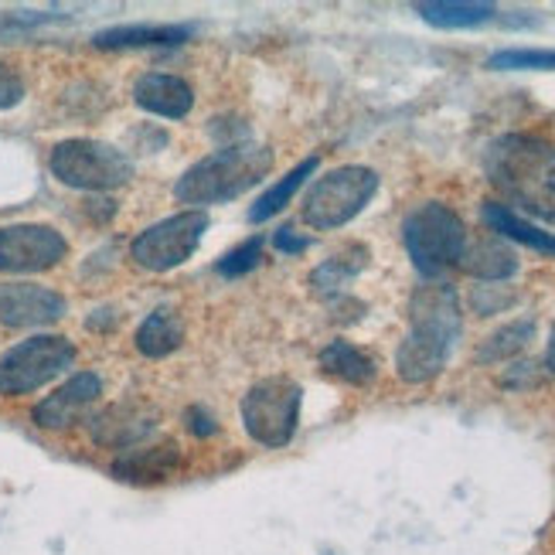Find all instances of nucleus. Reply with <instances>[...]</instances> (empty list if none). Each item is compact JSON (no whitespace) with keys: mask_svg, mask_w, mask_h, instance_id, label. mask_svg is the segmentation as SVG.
Instances as JSON below:
<instances>
[{"mask_svg":"<svg viewBox=\"0 0 555 555\" xmlns=\"http://www.w3.org/2000/svg\"><path fill=\"white\" fill-rule=\"evenodd\" d=\"M409 334L396 351V375L409 385L437 378L461 334V304L450 286H423L409 304Z\"/></svg>","mask_w":555,"mask_h":555,"instance_id":"f257e3e1","label":"nucleus"},{"mask_svg":"<svg viewBox=\"0 0 555 555\" xmlns=\"http://www.w3.org/2000/svg\"><path fill=\"white\" fill-rule=\"evenodd\" d=\"M485 171L504 198L555 222V147L539 137L508 133L485 154Z\"/></svg>","mask_w":555,"mask_h":555,"instance_id":"f03ea898","label":"nucleus"},{"mask_svg":"<svg viewBox=\"0 0 555 555\" xmlns=\"http://www.w3.org/2000/svg\"><path fill=\"white\" fill-rule=\"evenodd\" d=\"M270 167H273V151L262 147V143H249V140L225 143L222 151H215L188 167L175 184V198L181 205H195V211H202V205L232 202L267 178Z\"/></svg>","mask_w":555,"mask_h":555,"instance_id":"7ed1b4c3","label":"nucleus"},{"mask_svg":"<svg viewBox=\"0 0 555 555\" xmlns=\"http://www.w3.org/2000/svg\"><path fill=\"white\" fill-rule=\"evenodd\" d=\"M402 243L409 259H413V267L423 276L437 280L461 262L467 246V225L450 205L426 202L416 211H409V219L402 225Z\"/></svg>","mask_w":555,"mask_h":555,"instance_id":"20e7f679","label":"nucleus"},{"mask_svg":"<svg viewBox=\"0 0 555 555\" xmlns=\"http://www.w3.org/2000/svg\"><path fill=\"white\" fill-rule=\"evenodd\" d=\"M300 402H304V389L294 378L270 375V378L256 382L243 396V405H238L249 440L259 447H270V450L286 447L297 437Z\"/></svg>","mask_w":555,"mask_h":555,"instance_id":"39448f33","label":"nucleus"},{"mask_svg":"<svg viewBox=\"0 0 555 555\" xmlns=\"http://www.w3.org/2000/svg\"><path fill=\"white\" fill-rule=\"evenodd\" d=\"M378 191V175L372 167L345 164L334 167L324 178L313 181V188L304 198V222L318 232H331L348 225L354 215H361Z\"/></svg>","mask_w":555,"mask_h":555,"instance_id":"423d86ee","label":"nucleus"},{"mask_svg":"<svg viewBox=\"0 0 555 555\" xmlns=\"http://www.w3.org/2000/svg\"><path fill=\"white\" fill-rule=\"evenodd\" d=\"M52 175L79 191H113L124 188L133 178V164L124 151L103 140H62L48 157Z\"/></svg>","mask_w":555,"mask_h":555,"instance_id":"0eeeda50","label":"nucleus"},{"mask_svg":"<svg viewBox=\"0 0 555 555\" xmlns=\"http://www.w3.org/2000/svg\"><path fill=\"white\" fill-rule=\"evenodd\" d=\"M76 361V348L62 334H38L0 354V396H28L59 378Z\"/></svg>","mask_w":555,"mask_h":555,"instance_id":"6e6552de","label":"nucleus"},{"mask_svg":"<svg viewBox=\"0 0 555 555\" xmlns=\"http://www.w3.org/2000/svg\"><path fill=\"white\" fill-rule=\"evenodd\" d=\"M208 232V215L205 211H178L171 219H164L151 229H143L133 246L130 256L140 270H151V273H167V270H178L184 262L195 256L202 235Z\"/></svg>","mask_w":555,"mask_h":555,"instance_id":"1a4fd4ad","label":"nucleus"},{"mask_svg":"<svg viewBox=\"0 0 555 555\" xmlns=\"http://www.w3.org/2000/svg\"><path fill=\"white\" fill-rule=\"evenodd\" d=\"M68 253L65 235L52 225L0 229V273H44Z\"/></svg>","mask_w":555,"mask_h":555,"instance_id":"9d476101","label":"nucleus"},{"mask_svg":"<svg viewBox=\"0 0 555 555\" xmlns=\"http://www.w3.org/2000/svg\"><path fill=\"white\" fill-rule=\"evenodd\" d=\"M65 318V297L38 283H0V324L44 327Z\"/></svg>","mask_w":555,"mask_h":555,"instance_id":"9b49d317","label":"nucleus"},{"mask_svg":"<svg viewBox=\"0 0 555 555\" xmlns=\"http://www.w3.org/2000/svg\"><path fill=\"white\" fill-rule=\"evenodd\" d=\"M100 396H103V382H100V375L79 372V375H72L59 392H52L48 399H41V402L35 405L31 420H35L41 429H68V426H76L95 402H100Z\"/></svg>","mask_w":555,"mask_h":555,"instance_id":"f8f14e48","label":"nucleus"},{"mask_svg":"<svg viewBox=\"0 0 555 555\" xmlns=\"http://www.w3.org/2000/svg\"><path fill=\"white\" fill-rule=\"evenodd\" d=\"M154 426H157V409L143 402H116L92 420V440L100 447L130 450L140 440H147Z\"/></svg>","mask_w":555,"mask_h":555,"instance_id":"ddd939ff","label":"nucleus"},{"mask_svg":"<svg viewBox=\"0 0 555 555\" xmlns=\"http://www.w3.org/2000/svg\"><path fill=\"white\" fill-rule=\"evenodd\" d=\"M181 467V450L175 440H160L147 447H130L113 461V477L127 485H164Z\"/></svg>","mask_w":555,"mask_h":555,"instance_id":"4468645a","label":"nucleus"},{"mask_svg":"<svg viewBox=\"0 0 555 555\" xmlns=\"http://www.w3.org/2000/svg\"><path fill=\"white\" fill-rule=\"evenodd\" d=\"M133 103L143 113H154L164 119H184L191 106H195V89L178 76H167V72H147L133 86Z\"/></svg>","mask_w":555,"mask_h":555,"instance_id":"2eb2a0df","label":"nucleus"},{"mask_svg":"<svg viewBox=\"0 0 555 555\" xmlns=\"http://www.w3.org/2000/svg\"><path fill=\"white\" fill-rule=\"evenodd\" d=\"M195 35V24H119L92 35V44L103 52H119V48H178Z\"/></svg>","mask_w":555,"mask_h":555,"instance_id":"dca6fc26","label":"nucleus"},{"mask_svg":"<svg viewBox=\"0 0 555 555\" xmlns=\"http://www.w3.org/2000/svg\"><path fill=\"white\" fill-rule=\"evenodd\" d=\"M456 267L477 280L494 283V280H508L518 273V256L512 253V246H504L501 235H485V238H474V243L467 238L464 256Z\"/></svg>","mask_w":555,"mask_h":555,"instance_id":"f3484780","label":"nucleus"},{"mask_svg":"<svg viewBox=\"0 0 555 555\" xmlns=\"http://www.w3.org/2000/svg\"><path fill=\"white\" fill-rule=\"evenodd\" d=\"M480 215H485V222L494 235L501 238H512V243H521L528 249H535L542 256H555V235L552 232H542L539 225L525 222L521 215H515L508 205L501 202H485V208H480Z\"/></svg>","mask_w":555,"mask_h":555,"instance_id":"a211bd4d","label":"nucleus"},{"mask_svg":"<svg viewBox=\"0 0 555 555\" xmlns=\"http://www.w3.org/2000/svg\"><path fill=\"white\" fill-rule=\"evenodd\" d=\"M184 345V324L171 307H160L137 327V351L143 358H167Z\"/></svg>","mask_w":555,"mask_h":555,"instance_id":"6ab92c4d","label":"nucleus"},{"mask_svg":"<svg viewBox=\"0 0 555 555\" xmlns=\"http://www.w3.org/2000/svg\"><path fill=\"white\" fill-rule=\"evenodd\" d=\"M369 249L365 246H348L341 253H334L331 259H324L318 270L310 273V289L318 297H334L341 294V289L369 267Z\"/></svg>","mask_w":555,"mask_h":555,"instance_id":"aec40b11","label":"nucleus"},{"mask_svg":"<svg viewBox=\"0 0 555 555\" xmlns=\"http://www.w3.org/2000/svg\"><path fill=\"white\" fill-rule=\"evenodd\" d=\"M321 369L337 378V382H348V385H372L378 375V365L369 351L354 348L351 341H331L321 351Z\"/></svg>","mask_w":555,"mask_h":555,"instance_id":"412c9836","label":"nucleus"},{"mask_svg":"<svg viewBox=\"0 0 555 555\" xmlns=\"http://www.w3.org/2000/svg\"><path fill=\"white\" fill-rule=\"evenodd\" d=\"M416 11L423 14L426 24L433 28H477L498 14L494 4H480V0H429V4H416Z\"/></svg>","mask_w":555,"mask_h":555,"instance_id":"4be33fe9","label":"nucleus"},{"mask_svg":"<svg viewBox=\"0 0 555 555\" xmlns=\"http://www.w3.org/2000/svg\"><path fill=\"white\" fill-rule=\"evenodd\" d=\"M313 171H318V157H307L289 175H283L276 184H270L267 191H262V198L249 208V222H267V219H273V215H280L289 205V198H294L297 191L307 184V178Z\"/></svg>","mask_w":555,"mask_h":555,"instance_id":"5701e85b","label":"nucleus"},{"mask_svg":"<svg viewBox=\"0 0 555 555\" xmlns=\"http://www.w3.org/2000/svg\"><path fill=\"white\" fill-rule=\"evenodd\" d=\"M535 337V321L525 318V321H512L508 327L494 331L485 345L477 348V361L480 365H491V361H508L518 351H525V345Z\"/></svg>","mask_w":555,"mask_h":555,"instance_id":"b1692460","label":"nucleus"},{"mask_svg":"<svg viewBox=\"0 0 555 555\" xmlns=\"http://www.w3.org/2000/svg\"><path fill=\"white\" fill-rule=\"evenodd\" d=\"M262 249H267L262 235H253V238H246L243 246H235L232 253H225L219 262H215V270H219V276H225V280L246 276V273H253L262 262Z\"/></svg>","mask_w":555,"mask_h":555,"instance_id":"393cba45","label":"nucleus"},{"mask_svg":"<svg viewBox=\"0 0 555 555\" xmlns=\"http://www.w3.org/2000/svg\"><path fill=\"white\" fill-rule=\"evenodd\" d=\"M491 68H555V52H535V48H508L488 59Z\"/></svg>","mask_w":555,"mask_h":555,"instance_id":"a878e982","label":"nucleus"},{"mask_svg":"<svg viewBox=\"0 0 555 555\" xmlns=\"http://www.w3.org/2000/svg\"><path fill=\"white\" fill-rule=\"evenodd\" d=\"M21 100H24V79H21V72L8 59H0V109H14Z\"/></svg>","mask_w":555,"mask_h":555,"instance_id":"bb28decb","label":"nucleus"},{"mask_svg":"<svg viewBox=\"0 0 555 555\" xmlns=\"http://www.w3.org/2000/svg\"><path fill=\"white\" fill-rule=\"evenodd\" d=\"M273 246L280 249V253H289V256H300V253H307L310 249V238L307 235H300L297 229H280L276 235H273Z\"/></svg>","mask_w":555,"mask_h":555,"instance_id":"cd10ccee","label":"nucleus"},{"mask_svg":"<svg viewBox=\"0 0 555 555\" xmlns=\"http://www.w3.org/2000/svg\"><path fill=\"white\" fill-rule=\"evenodd\" d=\"M188 429L195 433V437H215L219 426H215V416L208 413L205 405H191L188 409Z\"/></svg>","mask_w":555,"mask_h":555,"instance_id":"c85d7f7f","label":"nucleus"},{"mask_svg":"<svg viewBox=\"0 0 555 555\" xmlns=\"http://www.w3.org/2000/svg\"><path fill=\"white\" fill-rule=\"evenodd\" d=\"M545 369H548V375L555 378V324H552V334H548V348H545Z\"/></svg>","mask_w":555,"mask_h":555,"instance_id":"c756f323","label":"nucleus"}]
</instances>
